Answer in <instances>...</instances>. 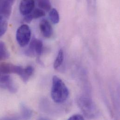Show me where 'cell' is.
Here are the masks:
<instances>
[{
	"mask_svg": "<svg viewBox=\"0 0 120 120\" xmlns=\"http://www.w3.org/2000/svg\"><path fill=\"white\" fill-rule=\"evenodd\" d=\"M69 95V91L64 83L59 77L54 76L51 89V97L53 101L57 103H62L67 100Z\"/></svg>",
	"mask_w": 120,
	"mask_h": 120,
	"instance_id": "6da1fadb",
	"label": "cell"
},
{
	"mask_svg": "<svg viewBox=\"0 0 120 120\" xmlns=\"http://www.w3.org/2000/svg\"><path fill=\"white\" fill-rule=\"evenodd\" d=\"M31 32L29 26L26 24L21 25L17 30L16 39L18 45L22 47L28 45L30 41Z\"/></svg>",
	"mask_w": 120,
	"mask_h": 120,
	"instance_id": "7a4b0ae2",
	"label": "cell"
},
{
	"mask_svg": "<svg viewBox=\"0 0 120 120\" xmlns=\"http://www.w3.org/2000/svg\"><path fill=\"white\" fill-rule=\"evenodd\" d=\"M79 106L84 114L88 118L94 117L96 113V109L92 101L86 97H81L78 100Z\"/></svg>",
	"mask_w": 120,
	"mask_h": 120,
	"instance_id": "3957f363",
	"label": "cell"
},
{
	"mask_svg": "<svg viewBox=\"0 0 120 120\" xmlns=\"http://www.w3.org/2000/svg\"><path fill=\"white\" fill-rule=\"evenodd\" d=\"M43 50V44L40 40L35 38L30 43L29 46L26 50V55L30 57H39Z\"/></svg>",
	"mask_w": 120,
	"mask_h": 120,
	"instance_id": "277c9868",
	"label": "cell"
},
{
	"mask_svg": "<svg viewBox=\"0 0 120 120\" xmlns=\"http://www.w3.org/2000/svg\"><path fill=\"white\" fill-rule=\"evenodd\" d=\"M24 68L22 67L11 63H3L0 64V74L9 75L11 73H15L21 77Z\"/></svg>",
	"mask_w": 120,
	"mask_h": 120,
	"instance_id": "5b68a950",
	"label": "cell"
},
{
	"mask_svg": "<svg viewBox=\"0 0 120 120\" xmlns=\"http://www.w3.org/2000/svg\"><path fill=\"white\" fill-rule=\"evenodd\" d=\"M0 87L8 90L11 93H15L17 87L8 74H0Z\"/></svg>",
	"mask_w": 120,
	"mask_h": 120,
	"instance_id": "8992f818",
	"label": "cell"
},
{
	"mask_svg": "<svg viewBox=\"0 0 120 120\" xmlns=\"http://www.w3.org/2000/svg\"><path fill=\"white\" fill-rule=\"evenodd\" d=\"M35 0H21L19 5L20 13L25 16L30 14L34 9Z\"/></svg>",
	"mask_w": 120,
	"mask_h": 120,
	"instance_id": "52a82bcc",
	"label": "cell"
},
{
	"mask_svg": "<svg viewBox=\"0 0 120 120\" xmlns=\"http://www.w3.org/2000/svg\"><path fill=\"white\" fill-rule=\"evenodd\" d=\"M39 27L43 35L46 38H50L53 33L52 28L50 22L46 19L42 20L40 23Z\"/></svg>",
	"mask_w": 120,
	"mask_h": 120,
	"instance_id": "ba28073f",
	"label": "cell"
},
{
	"mask_svg": "<svg viewBox=\"0 0 120 120\" xmlns=\"http://www.w3.org/2000/svg\"><path fill=\"white\" fill-rule=\"evenodd\" d=\"M8 19L0 12V37L3 36L7 31Z\"/></svg>",
	"mask_w": 120,
	"mask_h": 120,
	"instance_id": "9c48e42d",
	"label": "cell"
},
{
	"mask_svg": "<svg viewBox=\"0 0 120 120\" xmlns=\"http://www.w3.org/2000/svg\"><path fill=\"white\" fill-rule=\"evenodd\" d=\"M34 71V69L33 66L29 65L24 68L23 73L21 77L22 81L24 83H27L29 80L30 77L33 74Z\"/></svg>",
	"mask_w": 120,
	"mask_h": 120,
	"instance_id": "30bf717a",
	"label": "cell"
},
{
	"mask_svg": "<svg viewBox=\"0 0 120 120\" xmlns=\"http://www.w3.org/2000/svg\"><path fill=\"white\" fill-rule=\"evenodd\" d=\"M9 56V53L5 44L3 42L0 41V62L8 59Z\"/></svg>",
	"mask_w": 120,
	"mask_h": 120,
	"instance_id": "8fae6325",
	"label": "cell"
},
{
	"mask_svg": "<svg viewBox=\"0 0 120 120\" xmlns=\"http://www.w3.org/2000/svg\"><path fill=\"white\" fill-rule=\"evenodd\" d=\"M64 59V51L61 49L59 50L57 58L54 62L53 67L55 70H58L61 66V65L63 64Z\"/></svg>",
	"mask_w": 120,
	"mask_h": 120,
	"instance_id": "7c38bea8",
	"label": "cell"
},
{
	"mask_svg": "<svg viewBox=\"0 0 120 120\" xmlns=\"http://www.w3.org/2000/svg\"><path fill=\"white\" fill-rule=\"evenodd\" d=\"M40 8L44 11H49L52 8L50 0H36Z\"/></svg>",
	"mask_w": 120,
	"mask_h": 120,
	"instance_id": "4fadbf2b",
	"label": "cell"
},
{
	"mask_svg": "<svg viewBox=\"0 0 120 120\" xmlns=\"http://www.w3.org/2000/svg\"><path fill=\"white\" fill-rule=\"evenodd\" d=\"M50 20L53 24H58L60 22V15L57 10L54 8L51 10L49 13Z\"/></svg>",
	"mask_w": 120,
	"mask_h": 120,
	"instance_id": "5bb4252c",
	"label": "cell"
},
{
	"mask_svg": "<svg viewBox=\"0 0 120 120\" xmlns=\"http://www.w3.org/2000/svg\"><path fill=\"white\" fill-rule=\"evenodd\" d=\"M33 19H37L45 15V11L41 8H35L30 13Z\"/></svg>",
	"mask_w": 120,
	"mask_h": 120,
	"instance_id": "9a60e30c",
	"label": "cell"
},
{
	"mask_svg": "<svg viewBox=\"0 0 120 120\" xmlns=\"http://www.w3.org/2000/svg\"><path fill=\"white\" fill-rule=\"evenodd\" d=\"M22 115L25 119H29L32 115L31 110L24 105H22L21 107Z\"/></svg>",
	"mask_w": 120,
	"mask_h": 120,
	"instance_id": "2e32d148",
	"label": "cell"
},
{
	"mask_svg": "<svg viewBox=\"0 0 120 120\" xmlns=\"http://www.w3.org/2000/svg\"><path fill=\"white\" fill-rule=\"evenodd\" d=\"M88 7L90 10H94L96 6V0H86Z\"/></svg>",
	"mask_w": 120,
	"mask_h": 120,
	"instance_id": "e0dca14e",
	"label": "cell"
},
{
	"mask_svg": "<svg viewBox=\"0 0 120 120\" xmlns=\"http://www.w3.org/2000/svg\"><path fill=\"white\" fill-rule=\"evenodd\" d=\"M84 117L79 114L73 115L68 118L69 120H84Z\"/></svg>",
	"mask_w": 120,
	"mask_h": 120,
	"instance_id": "ac0fdd59",
	"label": "cell"
},
{
	"mask_svg": "<svg viewBox=\"0 0 120 120\" xmlns=\"http://www.w3.org/2000/svg\"><path fill=\"white\" fill-rule=\"evenodd\" d=\"M33 19L30 14L29 15H25V17L24 18V22L27 23H30Z\"/></svg>",
	"mask_w": 120,
	"mask_h": 120,
	"instance_id": "d6986e66",
	"label": "cell"
},
{
	"mask_svg": "<svg viewBox=\"0 0 120 120\" xmlns=\"http://www.w3.org/2000/svg\"><path fill=\"white\" fill-rule=\"evenodd\" d=\"M6 1H7L9 3H10L11 4L13 5V4L14 3V0H6Z\"/></svg>",
	"mask_w": 120,
	"mask_h": 120,
	"instance_id": "ffe728a7",
	"label": "cell"
}]
</instances>
